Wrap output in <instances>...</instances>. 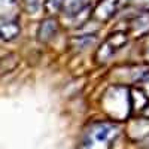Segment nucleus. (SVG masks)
I'll return each instance as SVG.
<instances>
[{"label":"nucleus","instance_id":"nucleus-1","mask_svg":"<svg viewBox=\"0 0 149 149\" xmlns=\"http://www.w3.org/2000/svg\"><path fill=\"white\" fill-rule=\"evenodd\" d=\"M119 134V127L113 122H95L85 133L81 149H109L110 142Z\"/></svg>","mask_w":149,"mask_h":149},{"label":"nucleus","instance_id":"nucleus-2","mask_svg":"<svg viewBox=\"0 0 149 149\" xmlns=\"http://www.w3.org/2000/svg\"><path fill=\"white\" fill-rule=\"evenodd\" d=\"M121 5H122V0H100V3L97 5L94 10V18L102 22L109 21L118 12Z\"/></svg>","mask_w":149,"mask_h":149},{"label":"nucleus","instance_id":"nucleus-3","mask_svg":"<svg viewBox=\"0 0 149 149\" xmlns=\"http://www.w3.org/2000/svg\"><path fill=\"white\" fill-rule=\"evenodd\" d=\"M58 33V22L55 18H46L40 22L39 26V30H37V39H39L40 42L46 43L49 42L51 39H54V37L57 36Z\"/></svg>","mask_w":149,"mask_h":149},{"label":"nucleus","instance_id":"nucleus-4","mask_svg":"<svg viewBox=\"0 0 149 149\" xmlns=\"http://www.w3.org/2000/svg\"><path fill=\"white\" fill-rule=\"evenodd\" d=\"M19 34V24L15 19H5L0 21V37L6 42L17 39Z\"/></svg>","mask_w":149,"mask_h":149},{"label":"nucleus","instance_id":"nucleus-5","mask_svg":"<svg viewBox=\"0 0 149 149\" xmlns=\"http://www.w3.org/2000/svg\"><path fill=\"white\" fill-rule=\"evenodd\" d=\"M88 6H90V0H63V8L61 9L69 17H76Z\"/></svg>","mask_w":149,"mask_h":149},{"label":"nucleus","instance_id":"nucleus-6","mask_svg":"<svg viewBox=\"0 0 149 149\" xmlns=\"http://www.w3.org/2000/svg\"><path fill=\"white\" fill-rule=\"evenodd\" d=\"M18 55L17 54H6L2 60H0V74H5V73H10L14 72L15 67L18 66Z\"/></svg>","mask_w":149,"mask_h":149},{"label":"nucleus","instance_id":"nucleus-7","mask_svg":"<svg viewBox=\"0 0 149 149\" xmlns=\"http://www.w3.org/2000/svg\"><path fill=\"white\" fill-rule=\"evenodd\" d=\"M131 30L136 34H142L146 33L149 30V15H139L137 18H134V21L131 22Z\"/></svg>","mask_w":149,"mask_h":149},{"label":"nucleus","instance_id":"nucleus-8","mask_svg":"<svg viewBox=\"0 0 149 149\" xmlns=\"http://www.w3.org/2000/svg\"><path fill=\"white\" fill-rule=\"evenodd\" d=\"M43 8L46 10V14L52 15L63 8V0H43Z\"/></svg>","mask_w":149,"mask_h":149},{"label":"nucleus","instance_id":"nucleus-9","mask_svg":"<svg viewBox=\"0 0 149 149\" xmlns=\"http://www.w3.org/2000/svg\"><path fill=\"white\" fill-rule=\"evenodd\" d=\"M22 3L26 5V8L30 10V12H34L39 8V0H22Z\"/></svg>","mask_w":149,"mask_h":149},{"label":"nucleus","instance_id":"nucleus-10","mask_svg":"<svg viewBox=\"0 0 149 149\" xmlns=\"http://www.w3.org/2000/svg\"><path fill=\"white\" fill-rule=\"evenodd\" d=\"M134 3L137 5L140 9H143V10L149 9V0H134Z\"/></svg>","mask_w":149,"mask_h":149}]
</instances>
